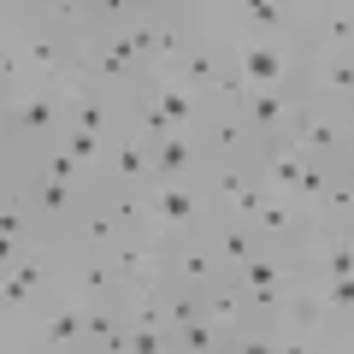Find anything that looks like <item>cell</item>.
<instances>
[{
    "label": "cell",
    "instance_id": "1",
    "mask_svg": "<svg viewBox=\"0 0 354 354\" xmlns=\"http://www.w3.org/2000/svg\"><path fill=\"white\" fill-rule=\"evenodd\" d=\"M65 136V106L48 83L24 88V95H6L0 101V148H18V153H48L53 142Z\"/></svg>",
    "mask_w": 354,
    "mask_h": 354
},
{
    "label": "cell",
    "instance_id": "2",
    "mask_svg": "<svg viewBox=\"0 0 354 354\" xmlns=\"http://www.w3.org/2000/svg\"><path fill=\"white\" fill-rule=\"evenodd\" d=\"M207 218H213V201H207L201 183H148V230L165 242H183V236H201Z\"/></svg>",
    "mask_w": 354,
    "mask_h": 354
},
{
    "label": "cell",
    "instance_id": "3",
    "mask_svg": "<svg viewBox=\"0 0 354 354\" xmlns=\"http://www.w3.org/2000/svg\"><path fill=\"white\" fill-rule=\"evenodd\" d=\"M290 142L301 160H325V165H337L342 153H348V142H354V118L348 113H330V106H313V101H301V113H295V124H290Z\"/></svg>",
    "mask_w": 354,
    "mask_h": 354
},
{
    "label": "cell",
    "instance_id": "4",
    "mask_svg": "<svg viewBox=\"0 0 354 354\" xmlns=\"http://www.w3.org/2000/svg\"><path fill=\"white\" fill-rule=\"evenodd\" d=\"M30 342L41 354H88V307L77 295H53L41 301L36 325H30Z\"/></svg>",
    "mask_w": 354,
    "mask_h": 354
},
{
    "label": "cell",
    "instance_id": "5",
    "mask_svg": "<svg viewBox=\"0 0 354 354\" xmlns=\"http://www.w3.org/2000/svg\"><path fill=\"white\" fill-rule=\"evenodd\" d=\"M59 248H65V242H59ZM65 295H77L83 307L118 301V295H124V278H118L113 254H77V248H65Z\"/></svg>",
    "mask_w": 354,
    "mask_h": 354
},
{
    "label": "cell",
    "instance_id": "6",
    "mask_svg": "<svg viewBox=\"0 0 354 354\" xmlns=\"http://www.w3.org/2000/svg\"><path fill=\"white\" fill-rule=\"evenodd\" d=\"M218 278H230L225 260L213 254L207 236H183L171 242V260H165V290H189V295H207Z\"/></svg>",
    "mask_w": 354,
    "mask_h": 354
},
{
    "label": "cell",
    "instance_id": "7",
    "mask_svg": "<svg viewBox=\"0 0 354 354\" xmlns=\"http://www.w3.org/2000/svg\"><path fill=\"white\" fill-rule=\"evenodd\" d=\"M153 106H160V118L171 130H183V136H201V124H207V101L195 95L189 83L177 71H148V88H142Z\"/></svg>",
    "mask_w": 354,
    "mask_h": 354
},
{
    "label": "cell",
    "instance_id": "8",
    "mask_svg": "<svg viewBox=\"0 0 354 354\" xmlns=\"http://www.w3.org/2000/svg\"><path fill=\"white\" fill-rule=\"evenodd\" d=\"M101 183H106V189H148V183H153V142L136 136V130L124 124L113 142H106Z\"/></svg>",
    "mask_w": 354,
    "mask_h": 354
},
{
    "label": "cell",
    "instance_id": "9",
    "mask_svg": "<svg viewBox=\"0 0 354 354\" xmlns=\"http://www.w3.org/2000/svg\"><path fill=\"white\" fill-rule=\"evenodd\" d=\"M165 260H171V242L153 236V230L124 236L113 248V266H118V278H124V290H160L165 283Z\"/></svg>",
    "mask_w": 354,
    "mask_h": 354
},
{
    "label": "cell",
    "instance_id": "10",
    "mask_svg": "<svg viewBox=\"0 0 354 354\" xmlns=\"http://www.w3.org/2000/svg\"><path fill=\"white\" fill-rule=\"evenodd\" d=\"M301 95H307L313 106H330V113H354V53H325V59H307Z\"/></svg>",
    "mask_w": 354,
    "mask_h": 354
},
{
    "label": "cell",
    "instance_id": "11",
    "mask_svg": "<svg viewBox=\"0 0 354 354\" xmlns=\"http://www.w3.org/2000/svg\"><path fill=\"white\" fill-rule=\"evenodd\" d=\"M201 148H207V165H254L260 136L248 130V118H242V113H207Z\"/></svg>",
    "mask_w": 354,
    "mask_h": 354
},
{
    "label": "cell",
    "instance_id": "12",
    "mask_svg": "<svg viewBox=\"0 0 354 354\" xmlns=\"http://www.w3.org/2000/svg\"><path fill=\"white\" fill-rule=\"evenodd\" d=\"M65 248H77V254H113L118 242H124V225L113 218V207L101 201V189L88 195L83 207H77V218H71V230H65Z\"/></svg>",
    "mask_w": 354,
    "mask_h": 354
},
{
    "label": "cell",
    "instance_id": "13",
    "mask_svg": "<svg viewBox=\"0 0 354 354\" xmlns=\"http://www.w3.org/2000/svg\"><path fill=\"white\" fill-rule=\"evenodd\" d=\"M325 53H354V0H313L307 59H325Z\"/></svg>",
    "mask_w": 354,
    "mask_h": 354
},
{
    "label": "cell",
    "instance_id": "14",
    "mask_svg": "<svg viewBox=\"0 0 354 354\" xmlns=\"http://www.w3.org/2000/svg\"><path fill=\"white\" fill-rule=\"evenodd\" d=\"M301 88H254L248 95V106H242V118H248V130L260 142H283L290 136V124H295V113H301Z\"/></svg>",
    "mask_w": 354,
    "mask_h": 354
},
{
    "label": "cell",
    "instance_id": "15",
    "mask_svg": "<svg viewBox=\"0 0 354 354\" xmlns=\"http://www.w3.org/2000/svg\"><path fill=\"white\" fill-rule=\"evenodd\" d=\"M153 177H160V183H201V177H207L201 136H183V130L160 136V142H153Z\"/></svg>",
    "mask_w": 354,
    "mask_h": 354
},
{
    "label": "cell",
    "instance_id": "16",
    "mask_svg": "<svg viewBox=\"0 0 354 354\" xmlns=\"http://www.w3.org/2000/svg\"><path fill=\"white\" fill-rule=\"evenodd\" d=\"M330 307H325V295H319V283H295L290 290V301L278 307V319H272V330H301V337H313V342H325L330 337Z\"/></svg>",
    "mask_w": 354,
    "mask_h": 354
},
{
    "label": "cell",
    "instance_id": "17",
    "mask_svg": "<svg viewBox=\"0 0 354 354\" xmlns=\"http://www.w3.org/2000/svg\"><path fill=\"white\" fill-rule=\"evenodd\" d=\"M301 153L290 148V142H260V153H254V171H260L266 195H278V201H295V189H301Z\"/></svg>",
    "mask_w": 354,
    "mask_h": 354
},
{
    "label": "cell",
    "instance_id": "18",
    "mask_svg": "<svg viewBox=\"0 0 354 354\" xmlns=\"http://www.w3.org/2000/svg\"><path fill=\"white\" fill-rule=\"evenodd\" d=\"M65 124H71V130H88V136H101V142H113L118 130H124V101L106 95V88H88L83 101L65 106Z\"/></svg>",
    "mask_w": 354,
    "mask_h": 354
},
{
    "label": "cell",
    "instance_id": "19",
    "mask_svg": "<svg viewBox=\"0 0 354 354\" xmlns=\"http://www.w3.org/2000/svg\"><path fill=\"white\" fill-rule=\"evenodd\" d=\"M201 236L213 242V254L225 260V272H242V266L260 254V236H254V225H242V218H230V213H213Z\"/></svg>",
    "mask_w": 354,
    "mask_h": 354
},
{
    "label": "cell",
    "instance_id": "20",
    "mask_svg": "<svg viewBox=\"0 0 354 354\" xmlns=\"http://www.w3.org/2000/svg\"><path fill=\"white\" fill-rule=\"evenodd\" d=\"M225 71H230V41L207 36V30H201V36H195L189 59L177 65V77H183V83H189L195 95H201V101H207V88H213V83H218V77H225Z\"/></svg>",
    "mask_w": 354,
    "mask_h": 354
},
{
    "label": "cell",
    "instance_id": "21",
    "mask_svg": "<svg viewBox=\"0 0 354 354\" xmlns=\"http://www.w3.org/2000/svg\"><path fill=\"white\" fill-rule=\"evenodd\" d=\"M207 325H218L225 337H236V330L254 325V307H248V295H242L236 278H218L213 290H207Z\"/></svg>",
    "mask_w": 354,
    "mask_h": 354
},
{
    "label": "cell",
    "instance_id": "22",
    "mask_svg": "<svg viewBox=\"0 0 354 354\" xmlns=\"http://www.w3.org/2000/svg\"><path fill=\"white\" fill-rule=\"evenodd\" d=\"M101 201L113 207V218L124 225V236H142V230H148V189H106L101 183Z\"/></svg>",
    "mask_w": 354,
    "mask_h": 354
},
{
    "label": "cell",
    "instance_id": "23",
    "mask_svg": "<svg viewBox=\"0 0 354 354\" xmlns=\"http://www.w3.org/2000/svg\"><path fill=\"white\" fill-rule=\"evenodd\" d=\"M330 183H337V165H325V160H307V165H301V189H295V207L319 213V201L330 195Z\"/></svg>",
    "mask_w": 354,
    "mask_h": 354
},
{
    "label": "cell",
    "instance_id": "24",
    "mask_svg": "<svg viewBox=\"0 0 354 354\" xmlns=\"http://www.w3.org/2000/svg\"><path fill=\"white\" fill-rule=\"evenodd\" d=\"M207 319V295H189V290H165V330H189Z\"/></svg>",
    "mask_w": 354,
    "mask_h": 354
},
{
    "label": "cell",
    "instance_id": "25",
    "mask_svg": "<svg viewBox=\"0 0 354 354\" xmlns=\"http://www.w3.org/2000/svg\"><path fill=\"white\" fill-rule=\"evenodd\" d=\"M348 213H354V183H348V177L337 171V183H330V195L319 201V218H325V225H342Z\"/></svg>",
    "mask_w": 354,
    "mask_h": 354
},
{
    "label": "cell",
    "instance_id": "26",
    "mask_svg": "<svg viewBox=\"0 0 354 354\" xmlns=\"http://www.w3.org/2000/svg\"><path fill=\"white\" fill-rule=\"evenodd\" d=\"M319 295H325L330 319H354V278H330V283H319Z\"/></svg>",
    "mask_w": 354,
    "mask_h": 354
},
{
    "label": "cell",
    "instance_id": "27",
    "mask_svg": "<svg viewBox=\"0 0 354 354\" xmlns=\"http://www.w3.org/2000/svg\"><path fill=\"white\" fill-rule=\"evenodd\" d=\"M130 354H177V330H136L130 325Z\"/></svg>",
    "mask_w": 354,
    "mask_h": 354
},
{
    "label": "cell",
    "instance_id": "28",
    "mask_svg": "<svg viewBox=\"0 0 354 354\" xmlns=\"http://www.w3.org/2000/svg\"><path fill=\"white\" fill-rule=\"evenodd\" d=\"M266 330H272V325H266ZM272 348H278V354H319V342L301 337V330H272Z\"/></svg>",
    "mask_w": 354,
    "mask_h": 354
},
{
    "label": "cell",
    "instance_id": "29",
    "mask_svg": "<svg viewBox=\"0 0 354 354\" xmlns=\"http://www.w3.org/2000/svg\"><path fill=\"white\" fill-rule=\"evenodd\" d=\"M0 354H41V348L30 337H6V342H0Z\"/></svg>",
    "mask_w": 354,
    "mask_h": 354
},
{
    "label": "cell",
    "instance_id": "30",
    "mask_svg": "<svg viewBox=\"0 0 354 354\" xmlns=\"http://www.w3.org/2000/svg\"><path fill=\"white\" fill-rule=\"evenodd\" d=\"M337 171H342V177H348V183H354V142H348V153H342V160H337Z\"/></svg>",
    "mask_w": 354,
    "mask_h": 354
},
{
    "label": "cell",
    "instance_id": "31",
    "mask_svg": "<svg viewBox=\"0 0 354 354\" xmlns=\"http://www.w3.org/2000/svg\"><path fill=\"white\" fill-rule=\"evenodd\" d=\"M337 230H342V236H348V242H354V213H348V218H342V225H337Z\"/></svg>",
    "mask_w": 354,
    "mask_h": 354
},
{
    "label": "cell",
    "instance_id": "32",
    "mask_svg": "<svg viewBox=\"0 0 354 354\" xmlns=\"http://www.w3.org/2000/svg\"><path fill=\"white\" fill-rule=\"evenodd\" d=\"M319 354H342V348H337V342H330V337H325V342H319Z\"/></svg>",
    "mask_w": 354,
    "mask_h": 354
},
{
    "label": "cell",
    "instance_id": "33",
    "mask_svg": "<svg viewBox=\"0 0 354 354\" xmlns=\"http://www.w3.org/2000/svg\"><path fill=\"white\" fill-rule=\"evenodd\" d=\"M348 118H354V113H348Z\"/></svg>",
    "mask_w": 354,
    "mask_h": 354
}]
</instances>
